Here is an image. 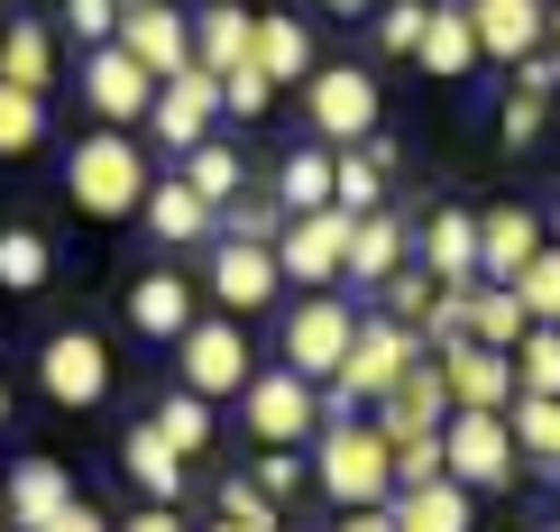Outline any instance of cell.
Instances as JSON below:
<instances>
[{"mask_svg":"<svg viewBox=\"0 0 560 532\" xmlns=\"http://www.w3.org/2000/svg\"><path fill=\"white\" fill-rule=\"evenodd\" d=\"M524 331H533V312H524L515 285H469V294H459V340H478V350H505V358H515Z\"/></svg>","mask_w":560,"mask_h":532,"instance_id":"cell-21","label":"cell"},{"mask_svg":"<svg viewBox=\"0 0 560 532\" xmlns=\"http://www.w3.org/2000/svg\"><path fill=\"white\" fill-rule=\"evenodd\" d=\"M175 358H184V395H202V404H240L248 395V377H258V358H248V331L230 312H202L194 331L175 340Z\"/></svg>","mask_w":560,"mask_h":532,"instance_id":"cell-3","label":"cell"},{"mask_svg":"<svg viewBox=\"0 0 560 532\" xmlns=\"http://www.w3.org/2000/svg\"><path fill=\"white\" fill-rule=\"evenodd\" d=\"M65 505H83L74 469H56V459H10L0 469V515H10V532H46Z\"/></svg>","mask_w":560,"mask_h":532,"instance_id":"cell-13","label":"cell"},{"mask_svg":"<svg viewBox=\"0 0 560 532\" xmlns=\"http://www.w3.org/2000/svg\"><path fill=\"white\" fill-rule=\"evenodd\" d=\"M515 294H524V312H533V321H551V331H560V248H542V258L515 275Z\"/></svg>","mask_w":560,"mask_h":532,"instance_id":"cell-41","label":"cell"},{"mask_svg":"<svg viewBox=\"0 0 560 532\" xmlns=\"http://www.w3.org/2000/svg\"><path fill=\"white\" fill-rule=\"evenodd\" d=\"M0 83H19V92L56 83V28H46V19H10V37H0Z\"/></svg>","mask_w":560,"mask_h":532,"instance_id":"cell-30","label":"cell"},{"mask_svg":"<svg viewBox=\"0 0 560 532\" xmlns=\"http://www.w3.org/2000/svg\"><path fill=\"white\" fill-rule=\"evenodd\" d=\"M395 532H469L478 523V505H469V487H451V477H432V487H395Z\"/></svg>","mask_w":560,"mask_h":532,"instance_id":"cell-27","label":"cell"},{"mask_svg":"<svg viewBox=\"0 0 560 532\" xmlns=\"http://www.w3.org/2000/svg\"><path fill=\"white\" fill-rule=\"evenodd\" d=\"M0 532H10V515H0Z\"/></svg>","mask_w":560,"mask_h":532,"instance_id":"cell-58","label":"cell"},{"mask_svg":"<svg viewBox=\"0 0 560 532\" xmlns=\"http://www.w3.org/2000/svg\"><path fill=\"white\" fill-rule=\"evenodd\" d=\"M248 477H258L267 505H285V496L303 487V459H294V450H258V469H248Z\"/></svg>","mask_w":560,"mask_h":532,"instance_id":"cell-46","label":"cell"},{"mask_svg":"<svg viewBox=\"0 0 560 532\" xmlns=\"http://www.w3.org/2000/svg\"><path fill=\"white\" fill-rule=\"evenodd\" d=\"M120 10L129 0H56V28L92 56V46H120Z\"/></svg>","mask_w":560,"mask_h":532,"instance_id":"cell-37","label":"cell"},{"mask_svg":"<svg viewBox=\"0 0 560 532\" xmlns=\"http://www.w3.org/2000/svg\"><path fill=\"white\" fill-rule=\"evenodd\" d=\"M405 248H413V229L395 221V212H359L349 221V285H386V275H405Z\"/></svg>","mask_w":560,"mask_h":532,"instance_id":"cell-22","label":"cell"},{"mask_svg":"<svg viewBox=\"0 0 560 532\" xmlns=\"http://www.w3.org/2000/svg\"><path fill=\"white\" fill-rule=\"evenodd\" d=\"M331 10H340V19H349V10H368V0H331Z\"/></svg>","mask_w":560,"mask_h":532,"instance_id":"cell-54","label":"cell"},{"mask_svg":"<svg viewBox=\"0 0 560 532\" xmlns=\"http://www.w3.org/2000/svg\"><path fill=\"white\" fill-rule=\"evenodd\" d=\"M46 532H120V523H110V515H102V505H65V515H56V523H46Z\"/></svg>","mask_w":560,"mask_h":532,"instance_id":"cell-49","label":"cell"},{"mask_svg":"<svg viewBox=\"0 0 560 532\" xmlns=\"http://www.w3.org/2000/svg\"><path fill=\"white\" fill-rule=\"evenodd\" d=\"M65 193H74V212H92V221L148 212V156H138V138L129 129L74 138V156H65Z\"/></svg>","mask_w":560,"mask_h":532,"instance_id":"cell-2","label":"cell"},{"mask_svg":"<svg viewBox=\"0 0 560 532\" xmlns=\"http://www.w3.org/2000/svg\"><path fill=\"white\" fill-rule=\"evenodd\" d=\"M0 37H10V0H0Z\"/></svg>","mask_w":560,"mask_h":532,"instance_id":"cell-57","label":"cell"},{"mask_svg":"<svg viewBox=\"0 0 560 532\" xmlns=\"http://www.w3.org/2000/svg\"><path fill=\"white\" fill-rule=\"evenodd\" d=\"M202 532H248V523H202Z\"/></svg>","mask_w":560,"mask_h":532,"instance_id":"cell-56","label":"cell"},{"mask_svg":"<svg viewBox=\"0 0 560 532\" xmlns=\"http://www.w3.org/2000/svg\"><path fill=\"white\" fill-rule=\"evenodd\" d=\"M432 477H451V469H441V441H413V450H395V487H432Z\"/></svg>","mask_w":560,"mask_h":532,"instance_id":"cell-47","label":"cell"},{"mask_svg":"<svg viewBox=\"0 0 560 532\" xmlns=\"http://www.w3.org/2000/svg\"><path fill=\"white\" fill-rule=\"evenodd\" d=\"M37 386H46V404H65V413H92L110 395V350L92 331H56V340H37Z\"/></svg>","mask_w":560,"mask_h":532,"instance_id":"cell-10","label":"cell"},{"mask_svg":"<svg viewBox=\"0 0 560 532\" xmlns=\"http://www.w3.org/2000/svg\"><path fill=\"white\" fill-rule=\"evenodd\" d=\"M340 267H349V212H303L285 221V239H276V275L285 285H340Z\"/></svg>","mask_w":560,"mask_h":532,"instance_id":"cell-11","label":"cell"},{"mask_svg":"<svg viewBox=\"0 0 560 532\" xmlns=\"http://www.w3.org/2000/svg\"><path fill=\"white\" fill-rule=\"evenodd\" d=\"M83 102H92V120H102V129H148L156 74L129 56V46H92V56H83Z\"/></svg>","mask_w":560,"mask_h":532,"instance_id":"cell-9","label":"cell"},{"mask_svg":"<svg viewBox=\"0 0 560 532\" xmlns=\"http://www.w3.org/2000/svg\"><path fill=\"white\" fill-rule=\"evenodd\" d=\"M542 239H551V248H560V212H542Z\"/></svg>","mask_w":560,"mask_h":532,"instance_id":"cell-52","label":"cell"},{"mask_svg":"<svg viewBox=\"0 0 560 532\" xmlns=\"http://www.w3.org/2000/svg\"><path fill=\"white\" fill-rule=\"evenodd\" d=\"M258 64L267 83H313V28H303V19H285V10H267L258 19Z\"/></svg>","mask_w":560,"mask_h":532,"instance_id":"cell-28","label":"cell"},{"mask_svg":"<svg viewBox=\"0 0 560 532\" xmlns=\"http://www.w3.org/2000/svg\"><path fill=\"white\" fill-rule=\"evenodd\" d=\"M0 431H10V386H0Z\"/></svg>","mask_w":560,"mask_h":532,"instance_id":"cell-53","label":"cell"},{"mask_svg":"<svg viewBox=\"0 0 560 532\" xmlns=\"http://www.w3.org/2000/svg\"><path fill=\"white\" fill-rule=\"evenodd\" d=\"M432 285H487L478 275V212H423V239H413Z\"/></svg>","mask_w":560,"mask_h":532,"instance_id":"cell-20","label":"cell"},{"mask_svg":"<svg viewBox=\"0 0 560 532\" xmlns=\"http://www.w3.org/2000/svg\"><path fill=\"white\" fill-rule=\"evenodd\" d=\"M331 156H340V147H294L285 166H276V212H285V221L331 212Z\"/></svg>","mask_w":560,"mask_h":532,"instance_id":"cell-29","label":"cell"},{"mask_svg":"<svg viewBox=\"0 0 560 532\" xmlns=\"http://www.w3.org/2000/svg\"><path fill=\"white\" fill-rule=\"evenodd\" d=\"M451 413H459V404H451V377H441V358L423 350V358L405 367V386H395L368 423H377L395 450H413V441H441V431H451Z\"/></svg>","mask_w":560,"mask_h":532,"instance_id":"cell-8","label":"cell"},{"mask_svg":"<svg viewBox=\"0 0 560 532\" xmlns=\"http://www.w3.org/2000/svg\"><path fill=\"white\" fill-rule=\"evenodd\" d=\"M37 285H56V239L0 229V294H37Z\"/></svg>","mask_w":560,"mask_h":532,"instance_id":"cell-32","label":"cell"},{"mask_svg":"<svg viewBox=\"0 0 560 532\" xmlns=\"http://www.w3.org/2000/svg\"><path fill=\"white\" fill-rule=\"evenodd\" d=\"M441 377H451V404L459 413H505L515 404V358L505 350H478V340H451V350H432Z\"/></svg>","mask_w":560,"mask_h":532,"instance_id":"cell-19","label":"cell"},{"mask_svg":"<svg viewBox=\"0 0 560 532\" xmlns=\"http://www.w3.org/2000/svg\"><path fill=\"white\" fill-rule=\"evenodd\" d=\"M240 423L258 431V450H294V441H322V386H303L294 367H258L240 395Z\"/></svg>","mask_w":560,"mask_h":532,"instance_id":"cell-5","label":"cell"},{"mask_svg":"<svg viewBox=\"0 0 560 532\" xmlns=\"http://www.w3.org/2000/svg\"><path fill=\"white\" fill-rule=\"evenodd\" d=\"M349 340H359V312H349L340 294H303V304L285 312V358L276 367H294L303 386H331L349 367Z\"/></svg>","mask_w":560,"mask_h":532,"instance_id":"cell-6","label":"cell"},{"mask_svg":"<svg viewBox=\"0 0 560 532\" xmlns=\"http://www.w3.org/2000/svg\"><path fill=\"white\" fill-rule=\"evenodd\" d=\"M120 46L148 64L156 83L194 74V19H184L175 0H129V10H120Z\"/></svg>","mask_w":560,"mask_h":532,"instance_id":"cell-12","label":"cell"},{"mask_svg":"<svg viewBox=\"0 0 560 532\" xmlns=\"http://www.w3.org/2000/svg\"><path fill=\"white\" fill-rule=\"evenodd\" d=\"M184 184H194V193L202 202H212V212H230V202H240V147H230V138H202V147L194 156H184V166H175Z\"/></svg>","mask_w":560,"mask_h":532,"instance_id":"cell-33","label":"cell"},{"mask_svg":"<svg viewBox=\"0 0 560 532\" xmlns=\"http://www.w3.org/2000/svg\"><path fill=\"white\" fill-rule=\"evenodd\" d=\"M441 469H451V487H469V496L515 487L524 450H515V431H505V413H451V431H441Z\"/></svg>","mask_w":560,"mask_h":532,"instance_id":"cell-4","label":"cell"},{"mask_svg":"<svg viewBox=\"0 0 560 532\" xmlns=\"http://www.w3.org/2000/svg\"><path fill=\"white\" fill-rule=\"evenodd\" d=\"M221 523H248V532H276V505L258 496V477H230V487H221Z\"/></svg>","mask_w":560,"mask_h":532,"instance_id":"cell-44","label":"cell"},{"mask_svg":"<svg viewBox=\"0 0 560 532\" xmlns=\"http://www.w3.org/2000/svg\"><path fill=\"white\" fill-rule=\"evenodd\" d=\"M515 395H560V331L551 321H533L515 340Z\"/></svg>","mask_w":560,"mask_h":532,"instance_id":"cell-35","label":"cell"},{"mask_svg":"<svg viewBox=\"0 0 560 532\" xmlns=\"http://www.w3.org/2000/svg\"><path fill=\"white\" fill-rule=\"evenodd\" d=\"M515 92H542V102H551V92H560V46H533V56L515 64Z\"/></svg>","mask_w":560,"mask_h":532,"instance_id":"cell-48","label":"cell"},{"mask_svg":"<svg viewBox=\"0 0 560 532\" xmlns=\"http://www.w3.org/2000/svg\"><path fill=\"white\" fill-rule=\"evenodd\" d=\"M194 321H202V285L194 275H175V267L129 275V331L138 340H184Z\"/></svg>","mask_w":560,"mask_h":532,"instance_id":"cell-15","label":"cell"},{"mask_svg":"<svg viewBox=\"0 0 560 532\" xmlns=\"http://www.w3.org/2000/svg\"><path fill=\"white\" fill-rule=\"evenodd\" d=\"M221 120V74H175V83H156V110H148V129H156V147H175V156H194L202 138H212Z\"/></svg>","mask_w":560,"mask_h":532,"instance_id":"cell-14","label":"cell"},{"mask_svg":"<svg viewBox=\"0 0 560 532\" xmlns=\"http://www.w3.org/2000/svg\"><path fill=\"white\" fill-rule=\"evenodd\" d=\"M331 532H395V515H386V505H359V515H340Z\"/></svg>","mask_w":560,"mask_h":532,"instance_id":"cell-51","label":"cell"},{"mask_svg":"<svg viewBox=\"0 0 560 532\" xmlns=\"http://www.w3.org/2000/svg\"><path fill=\"white\" fill-rule=\"evenodd\" d=\"M542 248H551V239H542V212H524V202L478 212V275H487V285H515Z\"/></svg>","mask_w":560,"mask_h":532,"instance_id":"cell-18","label":"cell"},{"mask_svg":"<svg viewBox=\"0 0 560 532\" xmlns=\"http://www.w3.org/2000/svg\"><path fill=\"white\" fill-rule=\"evenodd\" d=\"M202 285H212L221 312H267L276 304V248H248V239H212V267H202Z\"/></svg>","mask_w":560,"mask_h":532,"instance_id":"cell-16","label":"cell"},{"mask_svg":"<svg viewBox=\"0 0 560 532\" xmlns=\"http://www.w3.org/2000/svg\"><path fill=\"white\" fill-rule=\"evenodd\" d=\"M551 46H560V0H551Z\"/></svg>","mask_w":560,"mask_h":532,"instance_id":"cell-55","label":"cell"},{"mask_svg":"<svg viewBox=\"0 0 560 532\" xmlns=\"http://www.w3.org/2000/svg\"><path fill=\"white\" fill-rule=\"evenodd\" d=\"M248 56H258V19H248L240 0H212V10L194 19V64L202 74H240Z\"/></svg>","mask_w":560,"mask_h":532,"instance_id":"cell-24","label":"cell"},{"mask_svg":"<svg viewBox=\"0 0 560 532\" xmlns=\"http://www.w3.org/2000/svg\"><path fill=\"white\" fill-rule=\"evenodd\" d=\"M148 423L166 431V441H175L184 459H202V450H212V404H202V395H184V386H175V395L148 413Z\"/></svg>","mask_w":560,"mask_h":532,"instance_id":"cell-36","label":"cell"},{"mask_svg":"<svg viewBox=\"0 0 560 532\" xmlns=\"http://www.w3.org/2000/svg\"><path fill=\"white\" fill-rule=\"evenodd\" d=\"M505 431H515L524 459L560 469V395H515V404H505Z\"/></svg>","mask_w":560,"mask_h":532,"instance_id":"cell-34","label":"cell"},{"mask_svg":"<svg viewBox=\"0 0 560 532\" xmlns=\"http://www.w3.org/2000/svg\"><path fill=\"white\" fill-rule=\"evenodd\" d=\"M120 532H194V523H184V515H175V505H138V515H129Z\"/></svg>","mask_w":560,"mask_h":532,"instance_id":"cell-50","label":"cell"},{"mask_svg":"<svg viewBox=\"0 0 560 532\" xmlns=\"http://www.w3.org/2000/svg\"><path fill=\"white\" fill-rule=\"evenodd\" d=\"M478 28V56L497 64H524L533 46H551V0H459Z\"/></svg>","mask_w":560,"mask_h":532,"instance_id":"cell-17","label":"cell"},{"mask_svg":"<svg viewBox=\"0 0 560 532\" xmlns=\"http://www.w3.org/2000/svg\"><path fill=\"white\" fill-rule=\"evenodd\" d=\"M212 239H248V248H276V239H285V212H276V193H267V202H230Z\"/></svg>","mask_w":560,"mask_h":532,"instance_id":"cell-40","label":"cell"},{"mask_svg":"<svg viewBox=\"0 0 560 532\" xmlns=\"http://www.w3.org/2000/svg\"><path fill=\"white\" fill-rule=\"evenodd\" d=\"M120 469H129V487L148 496V505H184V450L156 423H138L129 441H120Z\"/></svg>","mask_w":560,"mask_h":532,"instance_id":"cell-23","label":"cell"},{"mask_svg":"<svg viewBox=\"0 0 560 532\" xmlns=\"http://www.w3.org/2000/svg\"><path fill=\"white\" fill-rule=\"evenodd\" d=\"M138 221H148V229H156L166 248H194V239H212V229H221V212H212V202H202V193H194L184 175L148 184V212H138Z\"/></svg>","mask_w":560,"mask_h":532,"instance_id":"cell-26","label":"cell"},{"mask_svg":"<svg viewBox=\"0 0 560 532\" xmlns=\"http://www.w3.org/2000/svg\"><path fill=\"white\" fill-rule=\"evenodd\" d=\"M497 138H505V147H533V138H542V92H505Z\"/></svg>","mask_w":560,"mask_h":532,"instance_id":"cell-45","label":"cell"},{"mask_svg":"<svg viewBox=\"0 0 560 532\" xmlns=\"http://www.w3.org/2000/svg\"><path fill=\"white\" fill-rule=\"evenodd\" d=\"M37 138H46V92L0 83V156H28Z\"/></svg>","mask_w":560,"mask_h":532,"instance_id":"cell-38","label":"cell"},{"mask_svg":"<svg viewBox=\"0 0 560 532\" xmlns=\"http://www.w3.org/2000/svg\"><path fill=\"white\" fill-rule=\"evenodd\" d=\"M413 56H423V74H432V83H459L469 64H487V56H478V28H469V10H459V0H432L423 46H413Z\"/></svg>","mask_w":560,"mask_h":532,"instance_id":"cell-25","label":"cell"},{"mask_svg":"<svg viewBox=\"0 0 560 532\" xmlns=\"http://www.w3.org/2000/svg\"><path fill=\"white\" fill-rule=\"evenodd\" d=\"M386 202V147H340L331 156V212H377Z\"/></svg>","mask_w":560,"mask_h":532,"instance_id":"cell-31","label":"cell"},{"mask_svg":"<svg viewBox=\"0 0 560 532\" xmlns=\"http://www.w3.org/2000/svg\"><path fill=\"white\" fill-rule=\"evenodd\" d=\"M267 102H276V83L258 74V64H240V74H221V120H258Z\"/></svg>","mask_w":560,"mask_h":532,"instance_id":"cell-42","label":"cell"},{"mask_svg":"<svg viewBox=\"0 0 560 532\" xmlns=\"http://www.w3.org/2000/svg\"><path fill=\"white\" fill-rule=\"evenodd\" d=\"M313 487L340 505V515H359V505H395V441L377 423H322L313 441Z\"/></svg>","mask_w":560,"mask_h":532,"instance_id":"cell-1","label":"cell"},{"mask_svg":"<svg viewBox=\"0 0 560 532\" xmlns=\"http://www.w3.org/2000/svg\"><path fill=\"white\" fill-rule=\"evenodd\" d=\"M303 110H313L322 147H368V138H377V74H368V64H313Z\"/></svg>","mask_w":560,"mask_h":532,"instance_id":"cell-7","label":"cell"},{"mask_svg":"<svg viewBox=\"0 0 560 532\" xmlns=\"http://www.w3.org/2000/svg\"><path fill=\"white\" fill-rule=\"evenodd\" d=\"M423 19H432V0H395V10L377 19V46L386 56H413V46H423Z\"/></svg>","mask_w":560,"mask_h":532,"instance_id":"cell-43","label":"cell"},{"mask_svg":"<svg viewBox=\"0 0 560 532\" xmlns=\"http://www.w3.org/2000/svg\"><path fill=\"white\" fill-rule=\"evenodd\" d=\"M432 312H441V285H432L423 267H405V275H386V321H405V331L423 340V331H432Z\"/></svg>","mask_w":560,"mask_h":532,"instance_id":"cell-39","label":"cell"}]
</instances>
